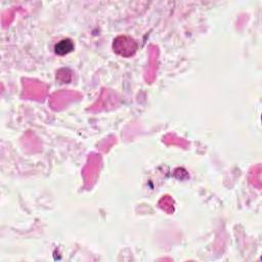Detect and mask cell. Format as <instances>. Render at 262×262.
I'll return each mask as SVG.
<instances>
[{"label":"cell","instance_id":"1","mask_svg":"<svg viewBox=\"0 0 262 262\" xmlns=\"http://www.w3.org/2000/svg\"><path fill=\"white\" fill-rule=\"evenodd\" d=\"M112 47L116 54L123 57H131L136 53L138 44L132 37L120 35L114 39Z\"/></svg>","mask_w":262,"mask_h":262},{"label":"cell","instance_id":"2","mask_svg":"<svg viewBox=\"0 0 262 262\" xmlns=\"http://www.w3.org/2000/svg\"><path fill=\"white\" fill-rule=\"evenodd\" d=\"M74 42L69 39V38H66V39H61L60 41H58L55 46H54V52L57 54V55H66L70 52H72L74 50Z\"/></svg>","mask_w":262,"mask_h":262}]
</instances>
